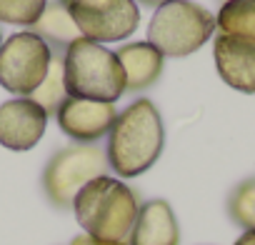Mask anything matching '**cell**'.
Returning a JSON list of instances; mask_svg holds the SVG:
<instances>
[{"mask_svg": "<svg viewBox=\"0 0 255 245\" xmlns=\"http://www.w3.org/2000/svg\"><path fill=\"white\" fill-rule=\"evenodd\" d=\"M165 145V128L153 100L140 98L130 103L108 133L105 158L120 178H138L150 170Z\"/></svg>", "mask_w": 255, "mask_h": 245, "instance_id": "cell-1", "label": "cell"}, {"mask_svg": "<svg viewBox=\"0 0 255 245\" xmlns=\"http://www.w3.org/2000/svg\"><path fill=\"white\" fill-rule=\"evenodd\" d=\"M140 210V200L130 185L100 175L90 180L73 200V213L85 235L110 243H128Z\"/></svg>", "mask_w": 255, "mask_h": 245, "instance_id": "cell-2", "label": "cell"}, {"mask_svg": "<svg viewBox=\"0 0 255 245\" xmlns=\"http://www.w3.org/2000/svg\"><path fill=\"white\" fill-rule=\"evenodd\" d=\"M65 93L70 98L115 103L125 93V70L113 50L80 38L63 53Z\"/></svg>", "mask_w": 255, "mask_h": 245, "instance_id": "cell-3", "label": "cell"}, {"mask_svg": "<svg viewBox=\"0 0 255 245\" xmlns=\"http://www.w3.org/2000/svg\"><path fill=\"white\" fill-rule=\"evenodd\" d=\"M215 33V18L190 0H173L155 10L148 25V43L170 58H183L200 50Z\"/></svg>", "mask_w": 255, "mask_h": 245, "instance_id": "cell-4", "label": "cell"}, {"mask_svg": "<svg viewBox=\"0 0 255 245\" xmlns=\"http://www.w3.org/2000/svg\"><path fill=\"white\" fill-rule=\"evenodd\" d=\"M108 168L110 165H108L105 150H100L98 145L75 143V145L60 148L43 170V190L55 208L68 210L73 208L75 195L90 180L105 175Z\"/></svg>", "mask_w": 255, "mask_h": 245, "instance_id": "cell-5", "label": "cell"}, {"mask_svg": "<svg viewBox=\"0 0 255 245\" xmlns=\"http://www.w3.org/2000/svg\"><path fill=\"white\" fill-rule=\"evenodd\" d=\"M53 48L30 30L10 35L0 45V85L13 95H33L48 75Z\"/></svg>", "mask_w": 255, "mask_h": 245, "instance_id": "cell-6", "label": "cell"}, {"mask_svg": "<svg viewBox=\"0 0 255 245\" xmlns=\"http://www.w3.org/2000/svg\"><path fill=\"white\" fill-rule=\"evenodd\" d=\"M70 15L83 38L95 43H118L133 35L140 25L135 0H75Z\"/></svg>", "mask_w": 255, "mask_h": 245, "instance_id": "cell-7", "label": "cell"}, {"mask_svg": "<svg viewBox=\"0 0 255 245\" xmlns=\"http://www.w3.org/2000/svg\"><path fill=\"white\" fill-rule=\"evenodd\" d=\"M115 103H98V100H83V98H65L55 113L60 130L73 138L80 145H93L95 140L105 138L115 120H118Z\"/></svg>", "mask_w": 255, "mask_h": 245, "instance_id": "cell-8", "label": "cell"}, {"mask_svg": "<svg viewBox=\"0 0 255 245\" xmlns=\"http://www.w3.org/2000/svg\"><path fill=\"white\" fill-rule=\"evenodd\" d=\"M48 113L30 98H15L0 105V145L25 153L40 143L48 128Z\"/></svg>", "mask_w": 255, "mask_h": 245, "instance_id": "cell-9", "label": "cell"}, {"mask_svg": "<svg viewBox=\"0 0 255 245\" xmlns=\"http://www.w3.org/2000/svg\"><path fill=\"white\" fill-rule=\"evenodd\" d=\"M218 75L233 90L255 93V40L240 35H218L213 45Z\"/></svg>", "mask_w": 255, "mask_h": 245, "instance_id": "cell-10", "label": "cell"}, {"mask_svg": "<svg viewBox=\"0 0 255 245\" xmlns=\"http://www.w3.org/2000/svg\"><path fill=\"white\" fill-rule=\"evenodd\" d=\"M128 245H180V225L168 200H148L140 205Z\"/></svg>", "mask_w": 255, "mask_h": 245, "instance_id": "cell-11", "label": "cell"}, {"mask_svg": "<svg viewBox=\"0 0 255 245\" xmlns=\"http://www.w3.org/2000/svg\"><path fill=\"white\" fill-rule=\"evenodd\" d=\"M115 55L125 70V93L148 90L163 75V53L150 43H128Z\"/></svg>", "mask_w": 255, "mask_h": 245, "instance_id": "cell-12", "label": "cell"}, {"mask_svg": "<svg viewBox=\"0 0 255 245\" xmlns=\"http://www.w3.org/2000/svg\"><path fill=\"white\" fill-rule=\"evenodd\" d=\"M30 33L43 38L53 48V53H65L75 40L83 38V33L78 30V25L70 15V8L63 5L60 0H53V3L45 5L40 20L30 28Z\"/></svg>", "mask_w": 255, "mask_h": 245, "instance_id": "cell-13", "label": "cell"}, {"mask_svg": "<svg viewBox=\"0 0 255 245\" xmlns=\"http://www.w3.org/2000/svg\"><path fill=\"white\" fill-rule=\"evenodd\" d=\"M215 28L223 35H240L255 40V0H228L223 3Z\"/></svg>", "mask_w": 255, "mask_h": 245, "instance_id": "cell-14", "label": "cell"}, {"mask_svg": "<svg viewBox=\"0 0 255 245\" xmlns=\"http://www.w3.org/2000/svg\"><path fill=\"white\" fill-rule=\"evenodd\" d=\"M65 98H68V93H65V75H63V55L53 53L48 75L40 83V88L30 95V100H35L48 115H55Z\"/></svg>", "mask_w": 255, "mask_h": 245, "instance_id": "cell-15", "label": "cell"}, {"mask_svg": "<svg viewBox=\"0 0 255 245\" xmlns=\"http://www.w3.org/2000/svg\"><path fill=\"white\" fill-rule=\"evenodd\" d=\"M228 213L235 225L255 230V178L243 180L228 198Z\"/></svg>", "mask_w": 255, "mask_h": 245, "instance_id": "cell-16", "label": "cell"}, {"mask_svg": "<svg viewBox=\"0 0 255 245\" xmlns=\"http://www.w3.org/2000/svg\"><path fill=\"white\" fill-rule=\"evenodd\" d=\"M45 5L48 0H0V23L33 28L40 20Z\"/></svg>", "mask_w": 255, "mask_h": 245, "instance_id": "cell-17", "label": "cell"}, {"mask_svg": "<svg viewBox=\"0 0 255 245\" xmlns=\"http://www.w3.org/2000/svg\"><path fill=\"white\" fill-rule=\"evenodd\" d=\"M70 245H128V243H110V240H98L90 235H75Z\"/></svg>", "mask_w": 255, "mask_h": 245, "instance_id": "cell-18", "label": "cell"}, {"mask_svg": "<svg viewBox=\"0 0 255 245\" xmlns=\"http://www.w3.org/2000/svg\"><path fill=\"white\" fill-rule=\"evenodd\" d=\"M235 245H255V230H245V233L235 240Z\"/></svg>", "mask_w": 255, "mask_h": 245, "instance_id": "cell-19", "label": "cell"}, {"mask_svg": "<svg viewBox=\"0 0 255 245\" xmlns=\"http://www.w3.org/2000/svg\"><path fill=\"white\" fill-rule=\"evenodd\" d=\"M135 3L148 5V8H160V5H165V3H173V0H135Z\"/></svg>", "mask_w": 255, "mask_h": 245, "instance_id": "cell-20", "label": "cell"}, {"mask_svg": "<svg viewBox=\"0 0 255 245\" xmlns=\"http://www.w3.org/2000/svg\"><path fill=\"white\" fill-rule=\"evenodd\" d=\"M60 3H63V5H68V8H70V5H73V3H75V0H60Z\"/></svg>", "mask_w": 255, "mask_h": 245, "instance_id": "cell-21", "label": "cell"}, {"mask_svg": "<svg viewBox=\"0 0 255 245\" xmlns=\"http://www.w3.org/2000/svg\"><path fill=\"white\" fill-rule=\"evenodd\" d=\"M0 45H3V33H0Z\"/></svg>", "mask_w": 255, "mask_h": 245, "instance_id": "cell-22", "label": "cell"}, {"mask_svg": "<svg viewBox=\"0 0 255 245\" xmlns=\"http://www.w3.org/2000/svg\"><path fill=\"white\" fill-rule=\"evenodd\" d=\"M223 3H228V0H223Z\"/></svg>", "mask_w": 255, "mask_h": 245, "instance_id": "cell-23", "label": "cell"}]
</instances>
